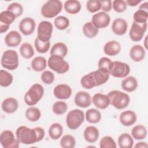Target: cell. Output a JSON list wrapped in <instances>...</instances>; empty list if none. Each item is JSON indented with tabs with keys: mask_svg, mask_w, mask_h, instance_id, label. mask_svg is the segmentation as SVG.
Wrapping results in <instances>:
<instances>
[{
	"mask_svg": "<svg viewBox=\"0 0 148 148\" xmlns=\"http://www.w3.org/2000/svg\"><path fill=\"white\" fill-rule=\"evenodd\" d=\"M45 135V130L40 127L30 128L26 126H20L16 131V136L20 143L31 145L42 140Z\"/></svg>",
	"mask_w": 148,
	"mask_h": 148,
	"instance_id": "6da1fadb",
	"label": "cell"
},
{
	"mask_svg": "<svg viewBox=\"0 0 148 148\" xmlns=\"http://www.w3.org/2000/svg\"><path fill=\"white\" fill-rule=\"evenodd\" d=\"M110 104L117 109L121 110L127 108L130 102L129 95L119 90H112L108 94Z\"/></svg>",
	"mask_w": 148,
	"mask_h": 148,
	"instance_id": "7a4b0ae2",
	"label": "cell"
},
{
	"mask_svg": "<svg viewBox=\"0 0 148 148\" xmlns=\"http://www.w3.org/2000/svg\"><path fill=\"white\" fill-rule=\"evenodd\" d=\"M44 88L43 86L38 83L33 84L24 95V100L25 103L29 106L35 105L43 97Z\"/></svg>",
	"mask_w": 148,
	"mask_h": 148,
	"instance_id": "3957f363",
	"label": "cell"
},
{
	"mask_svg": "<svg viewBox=\"0 0 148 148\" xmlns=\"http://www.w3.org/2000/svg\"><path fill=\"white\" fill-rule=\"evenodd\" d=\"M63 5L58 0H50L47 1L41 8V14L46 18H53L57 16L61 11Z\"/></svg>",
	"mask_w": 148,
	"mask_h": 148,
	"instance_id": "277c9868",
	"label": "cell"
},
{
	"mask_svg": "<svg viewBox=\"0 0 148 148\" xmlns=\"http://www.w3.org/2000/svg\"><path fill=\"white\" fill-rule=\"evenodd\" d=\"M2 66L10 71H13L17 68L19 64L18 56L14 50H7L5 51L1 60Z\"/></svg>",
	"mask_w": 148,
	"mask_h": 148,
	"instance_id": "5b68a950",
	"label": "cell"
},
{
	"mask_svg": "<svg viewBox=\"0 0 148 148\" xmlns=\"http://www.w3.org/2000/svg\"><path fill=\"white\" fill-rule=\"evenodd\" d=\"M85 115L80 109H73L69 111L66 117L67 127L72 130L77 129L84 121Z\"/></svg>",
	"mask_w": 148,
	"mask_h": 148,
	"instance_id": "8992f818",
	"label": "cell"
},
{
	"mask_svg": "<svg viewBox=\"0 0 148 148\" xmlns=\"http://www.w3.org/2000/svg\"><path fill=\"white\" fill-rule=\"evenodd\" d=\"M47 65L50 69L58 74L65 73L69 69L68 62L57 55H50L47 60Z\"/></svg>",
	"mask_w": 148,
	"mask_h": 148,
	"instance_id": "52a82bcc",
	"label": "cell"
},
{
	"mask_svg": "<svg viewBox=\"0 0 148 148\" xmlns=\"http://www.w3.org/2000/svg\"><path fill=\"white\" fill-rule=\"evenodd\" d=\"M53 30V26L50 21H42L38 26L37 38L43 42L50 41Z\"/></svg>",
	"mask_w": 148,
	"mask_h": 148,
	"instance_id": "ba28073f",
	"label": "cell"
},
{
	"mask_svg": "<svg viewBox=\"0 0 148 148\" xmlns=\"http://www.w3.org/2000/svg\"><path fill=\"white\" fill-rule=\"evenodd\" d=\"M130 66L127 63L119 61H113L112 67L109 72L110 75L117 78H124L130 72Z\"/></svg>",
	"mask_w": 148,
	"mask_h": 148,
	"instance_id": "9c48e42d",
	"label": "cell"
},
{
	"mask_svg": "<svg viewBox=\"0 0 148 148\" xmlns=\"http://www.w3.org/2000/svg\"><path fill=\"white\" fill-rule=\"evenodd\" d=\"M0 143L3 148H17L20 145V142L10 130H5L1 132Z\"/></svg>",
	"mask_w": 148,
	"mask_h": 148,
	"instance_id": "30bf717a",
	"label": "cell"
},
{
	"mask_svg": "<svg viewBox=\"0 0 148 148\" xmlns=\"http://www.w3.org/2000/svg\"><path fill=\"white\" fill-rule=\"evenodd\" d=\"M147 23L138 24L133 21L131 27L129 36L134 42H139L141 40L147 30Z\"/></svg>",
	"mask_w": 148,
	"mask_h": 148,
	"instance_id": "8fae6325",
	"label": "cell"
},
{
	"mask_svg": "<svg viewBox=\"0 0 148 148\" xmlns=\"http://www.w3.org/2000/svg\"><path fill=\"white\" fill-rule=\"evenodd\" d=\"M91 22L98 29L105 28L109 25L110 17L107 13L99 12L92 16Z\"/></svg>",
	"mask_w": 148,
	"mask_h": 148,
	"instance_id": "7c38bea8",
	"label": "cell"
},
{
	"mask_svg": "<svg viewBox=\"0 0 148 148\" xmlns=\"http://www.w3.org/2000/svg\"><path fill=\"white\" fill-rule=\"evenodd\" d=\"M36 27L35 21L31 17H25L22 19L18 25L20 32L25 36H28L34 33Z\"/></svg>",
	"mask_w": 148,
	"mask_h": 148,
	"instance_id": "4fadbf2b",
	"label": "cell"
},
{
	"mask_svg": "<svg viewBox=\"0 0 148 148\" xmlns=\"http://www.w3.org/2000/svg\"><path fill=\"white\" fill-rule=\"evenodd\" d=\"M74 102L76 106L82 108H86L91 105L92 98L88 92L80 91L76 94Z\"/></svg>",
	"mask_w": 148,
	"mask_h": 148,
	"instance_id": "5bb4252c",
	"label": "cell"
},
{
	"mask_svg": "<svg viewBox=\"0 0 148 148\" xmlns=\"http://www.w3.org/2000/svg\"><path fill=\"white\" fill-rule=\"evenodd\" d=\"M72 89L66 84H60L57 85L53 89L54 97L59 99H67L72 95Z\"/></svg>",
	"mask_w": 148,
	"mask_h": 148,
	"instance_id": "9a60e30c",
	"label": "cell"
},
{
	"mask_svg": "<svg viewBox=\"0 0 148 148\" xmlns=\"http://www.w3.org/2000/svg\"><path fill=\"white\" fill-rule=\"evenodd\" d=\"M128 24L125 20L123 18H117L113 20L112 24L113 32L119 36L123 35L127 31Z\"/></svg>",
	"mask_w": 148,
	"mask_h": 148,
	"instance_id": "2e32d148",
	"label": "cell"
},
{
	"mask_svg": "<svg viewBox=\"0 0 148 148\" xmlns=\"http://www.w3.org/2000/svg\"><path fill=\"white\" fill-rule=\"evenodd\" d=\"M92 74L96 86L105 84L108 81L110 77L109 72L105 68H98V69L92 72Z\"/></svg>",
	"mask_w": 148,
	"mask_h": 148,
	"instance_id": "e0dca14e",
	"label": "cell"
},
{
	"mask_svg": "<svg viewBox=\"0 0 148 148\" xmlns=\"http://www.w3.org/2000/svg\"><path fill=\"white\" fill-rule=\"evenodd\" d=\"M22 37L20 34L15 30L8 33L5 37V43L8 47H17L21 42Z\"/></svg>",
	"mask_w": 148,
	"mask_h": 148,
	"instance_id": "ac0fdd59",
	"label": "cell"
},
{
	"mask_svg": "<svg viewBox=\"0 0 148 148\" xmlns=\"http://www.w3.org/2000/svg\"><path fill=\"white\" fill-rule=\"evenodd\" d=\"M92 102L95 107L100 109H105L110 105V100L108 95L101 93L94 94L92 98Z\"/></svg>",
	"mask_w": 148,
	"mask_h": 148,
	"instance_id": "d6986e66",
	"label": "cell"
},
{
	"mask_svg": "<svg viewBox=\"0 0 148 148\" xmlns=\"http://www.w3.org/2000/svg\"><path fill=\"white\" fill-rule=\"evenodd\" d=\"M131 58L135 62H140L145 57L146 51L142 45H135L132 46L130 50Z\"/></svg>",
	"mask_w": 148,
	"mask_h": 148,
	"instance_id": "ffe728a7",
	"label": "cell"
},
{
	"mask_svg": "<svg viewBox=\"0 0 148 148\" xmlns=\"http://www.w3.org/2000/svg\"><path fill=\"white\" fill-rule=\"evenodd\" d=\"M120 43L114 40H109L106 42L103 46L105 54L109 56H114L119 54L121 51Z\"/></svg>",
	"mask_w": 148,
	"mask_h": 148,
	"instance_id": "44dd1931",
	"label": "cell"
},
{
	"mask_svg": "<svg viewBox=\"0 0 148 148\" xmlns=\"http://www.w3.org/2000/svg\"><path fill=\"white\" fill-rule=\"evenodd\" d=\"M1 108L6 113H13L18 109V103L16 98L9 97L3 101L1 104Z\"/></svg>",
	"mask_w": 148,
	"mask_h": 148,
	"instance_id": "7402d4cb",
	"label": "cell"
},
{
	"mask_svg": "<svg viewBox=\"0 0 148 148\" xmlns=\"http://www.w3.org/2000/svg\"><path fill=\"white\" fill-rule=\"evenodd\" d=\"M120 123L125 127L131 126L134 124L137 120L136 113L132 110L123 112L119 117Z\"/></svg>",
	"mask_w": 148,
	"mask_h": 148,
	"instance_id": "603a6c76",
	"label": "cell"
},
{
	"mask_svg": "<svg viewBox=\"0 0 148 148\" xmlns=\"http://www.w3.org/2000/svg\"><path fill=\"white\" fill-rule=\"evenodd\" d=\"M84 139L88 143H95L99 138V132L98 129L92 125L87 127L83 133Z\"/></svg>",
	"mask_w": 148,
	"mask_h": 148,
	"instance_id": "cb8c5ba5",
	"label": "cell"
},
{
	"mask_svg": "<svg viewBox=\"0 0 148 148\" xmlns=\"http://www.w3.org/2000/svg\"><path fill=\"white\" fill-rule=\"evenodd\" d=\"M138 83L137 79L132 76L124 77L121 83L122 89L129 92H133L136 90L138 87Z\"/></svg>",
	"mask_w": 148,
	"mask_h": 148,
	"instance_id": "d4e9b609",
	"label": "cell"
},
{
	"mask_svg": "<svg viewBox=\"0 0 148 148\" xmlns=\"http://www.w3.org/2000/svg\"><path fill=\"white\" fill-rule=\"evenodd\" d=\"M64 8L67 13L71 14H76L80 11L82 5L80 2L77 0H68L65 1Z\"/></svg>",
	"mask_w": 148,
	"mask_h": 148,
	"instance_id": "484cf974",
	"label": "cell"
},
{
	"mask_svg": "<svg viewBox=\"0 0 148 148\" xmlns=\"http://www.w3.org/2000/svg\"><path fill=\"white\" fill-rule=\"evenodd\" d=\"M68 53V47L62 42H57L53 45L50 51V55H57L62 58L66 57Z\"/></svg>",
	"mask_w": 148,
	"mask_h": 148,
	"instance_id": "4316f807",
	"label": "cell"
},
{
	"mask_svg": "<svg viewBox=\"0 0 148 148\" xmlns=\"http://www.w3.org/2000/svg\"><path fill=\"white\" fill-rule=\"evenodd\" d=\"M47 62L45 57L42 56H37L35 57L31 61V65L32 69L36 72L44 71L46 68Z\"/></svg>",
	"mask_w": 148,
	"mask_h": 148,
	"instance_id": "83f0119b",
	"label": "cell"
},
{
	"mask_svg": "<svg viewBox=\"0 0 148 148\" xmlns=\"http://www.w3.org/2000/svg\"><path fill=\"white\" fill-rule=\"evenodd\" d=\"M85 119L91 124H96L101 120V113L97 109L91 108L87 110L85 113Z\"/></svg>",
	"mask_w": 148,
	"mask_h": 148,
	"instance_id": "f1b7e54d",
	"label": "cell"
},
{
	"mask_svg": "<svg viewBox=\"0 0 148 148\" xmlns=\"http://www.w3.org/2000/svg\"><path fill=\"white\" fill-rule=\"evenodd\" d=\"M117 143L120 148H132L134 145L133 138L128 133H123L119 136Z\"/></svg>",
	"mask_w": 148,
	"mask_h": 148,
	"instance_id": "f546056e",
	"label": "cell"
},
{
	"mask_svg": "<svg viewBox=\"0 0 148 148\" xmlns=\"http://www.w3.org/2000/svg\"><path fill=\"white\" fill-rule=\"evenodd\" d=\"M48 132L51 139L57 140L62 136L63 133V127L62 125L58 123H53L49 127Z\"/></svg>",
	"mask_w": 148,
	"mask_h": 148,
	"instance_id": "4dcf8cb0",
	"label": "cell"
},
{
	"mask_svg": "<svg viewBox=\"0 0 148 148\" xmlns=\"http://www.w3.org/2000/svg\"><path fill=\"white\" fill-rule=\"evenodd\" d=\"M147 134L146 128L141 124L134 126L131 130L132 137L137 140L144 139L146 137Z\"/></svg>",
	"mask_w": 148,
	"mask_h": 148,
	"instance_id": "1f68e13d",
	"label": "cell"
},
{
	"mask_svg": "<svg viewBox=\"0 0 148 148\" xmlns=\"http://www.w3.org/2000/svg\"><path fill=\"white\" fill-rule=\"evenodd\" d=\"M82 31L86 37L88 38H93L98 35L99 29L95 27L91 21H88L83 25Z\"/></svg>",
	"mask_w": 148,
	"mask_h": 148,
	"instance_id": "d6a6232c",
	"label": "cell"
},
{
	"mask_svg": "<svg viewBox=\"0 0 148 148\" xmlns=\"http://www.w3.org/2000/svg\"><path fill=\"white\" fill-rule=\"evenodd\" d=\"M25 116L28 121L31 122H36L40 119L41 117V112L38 108L31 106L27 109Z\"/></svg>",
	"mask_w": 148,
	"mask_h": 148,
	"instance_id": "836d02e7",
	"label": "cell"
},
{
	"mask_svg": "<svg viewBox=\"0 0 148 148\" xmlns=\"http://www.w3.org/2000/svg\"><path fill=\"white\" fill-rule=\"evenodd\" d=\"M80 84L82 86L86 89H91L96 87V84L94 79L92 72L84 75L80 79Z\"/></svg>",
	"mask_w": 148,
	"mask_h": 148,
	"instance_id": "e575fe53",
	"label": "cell"
},
{
	"mask_svg": "<svg viewBox=\"0 0 148 148\" xmlns=\"http://www.w3.org/2000/svg\"><path fill=\"white\" fill-rule=\"evenodd\" d=\"M13 81V75L8 71L1 69L0 71V85L3 87H9Z\"/></svg>",
	"mask_w": 148,
	"mask_h": 148,
	"instance_id": "d590c367",
	"label": "cell"
},
{
	"mask_svg": "<svg viewBox=\"0 0 148 148\" xmlns=\"http://www.w3.org/2000/svg\"><path fill=\"white\" fill-rule=\"evenodd\" d=\"M20 53L21 56L24 58L30 59L34 56L35 51L30 43L25 42L21 45L20 47Z\"/></svg>",
	"mask_w": 148,
	"mask_h": 148,
	"instance_id": "8d00e7d4",
	"label": "cell"
},
{
	"mask_svg": "<svg viewBox=\"0 0 148 148\" xmlns=\"http://www.w3.org/2000/svg\"><path fill=\"white\" fill-rule=\"evenodd\" d=\"M16 16L9 10L2 11L0 14V22L3 24L10 25L15 20Z\"/></svg>",
	"mask_w": 148,
	"mask_h": 148,
	"instance_id": "74e56055",
	"label": "cell"
},
{
	"mask_svg": "<svg viewBox=\"0 0 148 148\" xmlns=\"http://www.w3.org/2000/svg\"><path fill=\"white\" fill-rule=\"evenodd\" d=\"M69 19L65 16H59L54 18V24L56 28L59 30H64L69 25Z\"/></svg>",
	"mask_w": 148,
	"mask_h": 148,
	"instance_id": "f35d334b",
	"label": "cell"
},
{
	"mask_svg": "<svg viewBox=\"0 0 148 148\" xmlns=\"http://www.w3.org/2000/svg\"><path fill=\"white\" fill-rule=\"evenodd\" d=\"M68 109L66 103L63 101H58L54 102L52 106L53 113L57 115H62L65 113Z\"/></svg>",
	"mask_w": 148,
	"mask_h": 148,
	"instance_id": "ab89813d",
	"label": "cell"
},
{
	"mask_svg": "<svg viewBox=\"0 0 148 148\" xmlns=\"http://www.w3.org/2000/svg\"><path fill=\"white\" fill-rule=\"evenodd\" d=\"M75 138L71 135H65L60 140V146L62 148H73L75 146Z\"/></svg>",
	"mask_w": 148,
	"mask_h": 148,
	"instance_id": "60d3db41",
	"label": "cell"
},
{
	"mask_svg": "<svg viewBox=\"0 0 148 148\" xmlns=\"http://www.w3.org/2000/svg\"><path fill=\"white\" fill-rule=\"evenodd\" d=\"M147 18L148 12L140 9L136 10L133 15L134 22L138 24H143L147 23Z\"/></svg>",
	"mask_w": 148,
	"mask_h": 148,
	"instance_id": "b9f144b4",
	"label": "cell"
},
{
	"mask_svg": "<svg viewBox=\"0 0 148 148\" xmlns=\"http://www.w3.org/2000/svg\"><path fill=\"white\" fill-rule=\"evenodd\" d=\"M34 46L36 50L39 53H47L50 47V41L43 42L40 41L38 38H36L34 41Z\"/></svg>",
	"mask_w": 148,
	"mask_h": 148,
	"instance_id": "7bdbcfd3",
	"label": "cell"
},
{
	"mask_svg": "<svg viewBox=\"0 0 148 148\" xmlns=\"http://www.w3.org/2000/svg\"><path fill=\"white\" fill-rule=\"evenodd\" d=\"M101 148H116L117 145L114 139L110 136H105L99 142Z\"/></svg>",
	"mask_w": 148,
	"mask_h": 148,
	"instance_id": "ee69618b",
	"label": "cell"
},
{
	"mask_svg": "<svg viewBox=\"0 0 148 148\" xmlns=\"http://www.w3.org/2000/svg\"><path fill=\"white\" fill-rule=\"evenodd\" d=\"M7 10L13 13L16 17L21 16L24 11L23 6L20 3L17 2H13L10 3L8 6Z\"/></svg>",
	"mask_w": 148,
	"mask_h": 148,
	"instance_id": "f6af8a7d",
	"label": "cell"
},
{
	"mask_svg": "<svg viewBox=\"0 0 148 148\" xmlns=\"http://www.w3.org/2000/svg\"><path fill=\"white\" fill-rule=\"evenodd\" d=\"M86 8L90 13H95L101 9V2L98 0H89L86 2Z\"/></svg>",
	"mask_w": 148,
	"mask_h": 148,
	"instance_id": "bcb514c9",
	"label": "cell"
},
{
	"mask_svg": "<svg viewBox=\"0 0 148 148\" xmlns=\"http://www.w3.org/2000/svg\"><path fill=\"white\" fill-rule=\"evenodd\" d=\"M127 5L125 1L114 0L112 2V8L116 12L123 13L127 9Z\"/></svg>",
	"mask_w": 148,
	"mask_h": 148,
	"instance_id": "7dc6e473",
	"label": "cell"
},
{
	"mask_svg": "<svg viewBox=\"0 0 148 148\" xmlns=\"http://www.w3.org/2000/svg\"><path fill=\"white\" fill-rule=\"evenodd\" d=\"M40 77L42 82L46 84H50L53 83L55 79L54 74L52 72L47 70L43 71Z\"/></svg>",
	"mask_w": 148,
	"mask_h": 148,
	"instance_id": "c3c4849f",
	"label": "cell"
},
{
	"mask_svg": "<svg viewBox=\"0 0 148 148\" xmlns=\"http://www.w3.org/2000/svg\"><path fill=\"white\" fill-rule=\"evenodd\" d=\"M113 65V61L108 57H101L98 62V68H105L110 72Z\"/></svg>",
	"mask_w": 148,
	"mask_h": 148,
	"instance_id": "681fc988",
	"label": "cell"
},
{
	"mask_svg": "<svg viewBox=\"0 0 148 148\" xmlns=\"http://www.w3.org/2000/svg\"><path fill=\"white\" fill-rule=\"evenodd\" d=\"M101 2V9L102 12H109L112 8V2L110 0H102Z\"/></svg>",
	"mask_w": 148,
	"mask_h": 148,
	"instance_id": "f907efd6",
	"label": "cell"
},
{
	"mask_svg": "<svg viewBox=\"0 0 148 148\" xmlns=\"http://www.w3.org/2000/svg\"><path fill=\"white\" fill-rule=\"evenodd\" d=\"M125 2H126L127 5L134 7V6H136L138 5H139L141 2V1H139V0H127V1H125Z\"/></svg>",
	"mask_w": 148,
	"mask_h": 148,
	"instance_id": "816d5d0a",
	"label": "cell"
},
{
	"mask_svg": "<svg viewBox=\"0 0 148 148\" xmlns=\"http://www.w3.org/2000/svg\"><path fill=\"white\" fill-rule=\"evenodd\" d=\"M9 27H10V25H6V24H3L2 23H0V33L3 34V33L6 32L8 30Z\"/></svg>",
	"mask_w": 148,
	"mask_h": 148,
	"instance_id": "f5cc1de1",
	"label": "cell"
},
{
	"mask_svg": "<svg viewBox=\"0 0 148 148\" xmlns=\"http://www.w3.org/2000/svg\"><path fill=\"white\" fill-rule=\"evenodd\" d=\"M136 148H146L148 147V145L147 144L146 142H138L137 143L135 146H134Z\"/></svg>",
	"mask_w": 148,
	"mask_h": 148,
	"instance_id": "db71d44e",
	"label": "cell"
},
{
	"mask_svg": "<svg viewBox=\"0 0 148 148\" xmlns=\"http://www.w3.org/2000/svg\"><path fill=\"white\" fill-rule=\"evenodd\" d=\"M139 9L143 10L147 12V10H148V2H145L142 3V4H140L139 7Z\"/></svg>",
	"mask_w": 148,
	"mask_h": 148,
	"instance_id": "11a10c76",
	"label": "cell"
},
{
	"mask_svg": "<svg viewBox=\"0 0 148 148\" xmlns=\"http://www.w3.org/2000/svg\"><path fill=\"white\" fill-rule=\"evenodd\" d=\"M147 36H146L145 40H144V47L147 50Z\"/></svg>",
	"mask_w": 148,
	"mask_h": 148,
	"instance_id": "9f6ffc18",
	"label": "cell"
}]
</instances>
